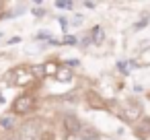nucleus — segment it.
Wrapping results in <instances>:
<instances>
[{
  "label": "nucleus",
  "mask_w": 150,
  "mask_h": 140,
  "mask_svg": "<svg viewBox=\"0 0 150 140\" xmlns=\"http://www.w3.org/2000/svg\"><path fill=\"white\" fill-rule=\"evenodd\" d=\"M33 109H35V97H33V95H29V93H25V95L17 97V99H15V103H13V113H17V115L31 113Z\"/></svg>",
  "instance_id": "nucleus-1"
},
{
  "label": "nucleus",
  "mask_w": 150,
  "mask_h": 140,
  "mask_svg": "<svg viewBox=\"0 0 150 140\" xmlns=\"http://www.w3.org/2000/svg\"><path fill=\"white\" fill-rule=\"evenodd\" d=\"M8 80H11L13 85H21V87H25V85H29L31 80H35V72H33L31 68L21 66V68H15V70L8 74Z\"/></svg>",
  "instance_id": "nucleus-2"
},
{
  "label": "nucleus",
  "mask_w": 150,
  "mask_h": 140,
  "mask_svg": "<svg viewBox=\"0 0 150 140\" xmlns=\"http://www.w3.org/2000/svg\"><path fill=\"white\" fill-rule=\"evenodd\" d=\"M82 126H84V124H82L74 113H66V115H64V128L68 130L70 136H78L80 130H82Z\"/></svg>",
  "instance_id": "nucleus-3"
},
{
  "label": "nucleus",
  "mask_w": 150,
  "mask_h": 140,
  "mask_svg": "<svg viewBox=\"0 0 150 140\" xmlns=\"http://www.w3.org/2000/svg\"><path fill=\"white\" fill-rule=\"evenodd\" d=\"M35 128H37L35 122H29V124L21 126V140H33L37 136V130Z\"/></svg>",
  "instance_id": "nucleus-4"
},
{
  "label": "nucleus",
  "mask_w": 150,
  "mask_h": 140,
  "mask_svg": "<svg viewBox=\"0 0 150 140\" xmlns=\"http://www.w3.org/2000/svg\"><path fill=\"white\" fill-rule=\"evenodd\" d=\"M82 140H97L99 138V134L93 130V128H88V126H82V130H80V134H78Z\"/></svg>",
  "instance_id": "nucleus-5"
},
{
  "label": "nucleus",
  "mask_w": 150,
  "mask_h": 140,
  "mask_svg": "<svg viewBox=\"0 0 150 140\" xmlns=\"http://www.w3.org/2000/svg\"><path fill=\"white\" fill-rule=\"evenodd\" d=\"M58 70H60V66H58V64H54V62H47V64H43V66H41V74H45V76L58 74Z\"/></svg>",
  "instance_id": "nucleus-6"
},
{
  "label": "nucleus",
  "mask_w": 150,
  "mask_h": 140,
  "mask_svg": "<svg viewBox=\"0 0 150 140\" xmlns=\"http://www.w3.org/2000/svg\"><path fill=\"white\" fill-rule=\"evenodd\" d=\"M86 101H88V105L91 107H103L105 103H103V99H99V95L97 93H88L86 95Z\"/></svg>",
  "instance_id": "nucleus-7"
},
{
  "label": "nucleus",
  "mask_w": 150,
  "mask_h": 140,
  "mask_svg": "<svg viewBox=\"0 0 150 140\" xmlns=\"http://www.w3.org/2000/svg\"><path fill=\"white\" fill-rule=\"evenodd\" d=\"M39 140H56V136H54V132L45 130V132H41V138Z\"/></svg>",
  "instance_id": "nucleus-8"
},
{
  "label": "nucleus",
  "mask_w": 150,
  "mask_h": 140,
  "mask_svg": "<svg viewBox=\"0 0 150 140\" xmlns=\"http://www.w3.org/2000/svg\"><path fill=\"white\" fill-rule=\"evenodd\" d=\"M58 78L68 80V78H70V72H68V70H58Z\"/></svg>",
  "instance_id": "nucleus-9"
},
{
  "label": "nucleus",
  "mask_w": 150,
  "mask_h": 140,
  "mask_svg": "<svg viewBox=\"0 0 150 140\" xmlns=\"http://www.w3.org/2000/svg\"><path fill=\"white\" fill-rule=\"evenodd\" d=\"M11 124H13L11 117H2V119H0V126H2V128H11Z\"/></svg>",
  "instance_id": "nucleus-10"
},
{
  "label": "nucleus",
  "mask_w": 150,
  "mask_h": 140,
  "mask_svg": "<svg viewBox=\"0 0 150 140\" xmlns=\"http://www.w3.org/2000/svg\"><path fill=\"white\" fill-rule=\"evenodd\" d=\"M58 6H60V9H70L72 4H70V2H58Z\"/></svg>",
  "instance_id": "nucleus-11"
}]
</instances>
